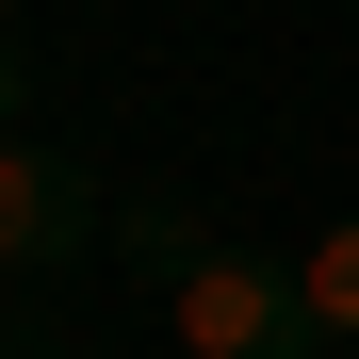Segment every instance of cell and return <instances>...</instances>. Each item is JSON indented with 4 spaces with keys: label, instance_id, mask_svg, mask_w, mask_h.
<instances>
[{
    "label": "cell",
    "instance_id": "1",
    "mask_svg": "<svg viewBox=\"0 0 359 359\" xmlns=\"http://www.w3.org/2000/svg\"><path fill=\"white\" fill-rule=\"evenodd\" d=\"M114 262L147 278V327L180 359H327L311 311H294V278L262 245H229L212 212H180V196H131V212H114Z\"/></svg>",
    "mask_w": 359,
    "mask_h": 359
},
{
    "label": "cell",
    "instance_id": "2",
    "mask_svg": "<svg viewBox=\"0 0 359 359\" xmlns=\"http://www.w3.org/2000/svg\"><path fill=\"white\" fill-rule=\"evenodd\" d=\"M82 245H114V196H98V180L66 163V147H0V294H17V278H66Z\"/></svg>",
    "mask_w": 359,
    "mask_h": 359
},
{
    "label": "cell",
    "instance_id": "3",
    "mask_svg": "<svg viewBox=\"0 0 359 359\" xmlns=\"http://www.w3.org/2000/svg\"><path fill=\"white\" fill-rule=\"evenodd\" d=\"M294 311H311V343H327V359H359V196L294 245Z\"/></svg>",
    "mask_w": 359,
    "mask_h": 359
},
{
    "label": "cell",
    "instance_id": "4",
    "mask_svg": "<svg viewBox=\"0 0 359 359\" xmlns=\"http://www.w3.org/2000/svg\"><path fill=\"white\" fill-rule=\"evenodd\" d=\"M17 114H33V33L0 17V147H17Z\"/></svg>",
    "mask_w": 359,
    "mask_h": 359
},
{
    "label": "cell",
    "instance_id": "5",
    "mask_svg": "<svg viewBox=\"0 0 359 359\" xmlns=\"http://www.w3.org/2000/svg\"><path fill=\"white\" fill-rule=\"evenodd\" d=\"M0 359H33V327H17V294H0Z\"/></svg>",
    "mask_w": 359,
    "mask_h": 359
},
{
    "label": "cell",
    "instance_id": "6",
    "mask_svg": "<svg viewBox=\"0 0 359 359\" xmlns=\"http://www.w3.org/2000/svg\"><path fill=\"white\" fill-rule=\"evenodd\" d=\"M33 359H49V343H33Z\"/></svg>",
    "mask_w": 359,
    "mask_h": 359
}]
</instances>
